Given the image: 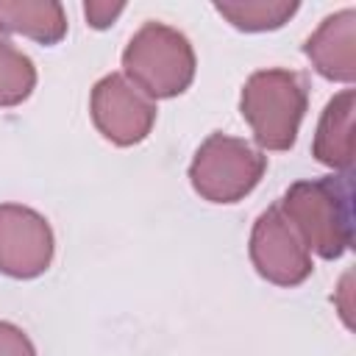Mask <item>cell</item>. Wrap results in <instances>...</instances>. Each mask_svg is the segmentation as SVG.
I'll use <instances>...</instances> for the list:
<instances>
[{"label":"cell","mask_w":356,"mask_h":356,"mask_svg":"<svg viewBox=\"0 0 356 356\" xmlns=\"http://www.w3.org/2000/svg\"><path fill=\"white\" fill-rule=\"evenodd\" d=\"M353 111L356 89H342L325 103L314 131L312 156L334 172H350L353 167Z\"/></svg>","instance_id":"9"},{"label":"cell","mask_w":356,"mask_h":356,"mask_svg":"<svg viewBox=\"0 0 356 356\" xmlns=\"http://www.w3.org/2000/svg\"><path fill=\"white\" fill-rule=\"evenodd\" d=\"M300 3L298 0H220L214 3V11L228 19L236 31L245 33H264L284 28L295 14Z\"/></svg>","instance_id":"11"},{"label":"cell","mask_w":356,"mask_h":356,"mask_svg":"<svg viewBox=\"0 0 356 356\" xmlns=\"http://www.w3.org/2000/svg\"><path fill=\"white\" fill-rule=\"evenodd\" d=\"M56 256L50 222L31 206L0 203V273L31 281L47 273Z\"/></svg>","instance_id":"7"},{"label":"cell","mask_w":356,"mask_h":356,"mask_svg":"<svg viewBox=\"0 0 356 356\" xmlns=\"http://www.w3.org/2000/svg\"><path fill=\"white\" fill-rule=\"evenodd\" d=\"M195 47L172 25L145 22L122 50V75L145 97L170 100L189 89L195 81Z\"/></svg>","instance_id":"3"},{"label":"cell","mask_w":356,"mask_h":356,"mask_svg":"<svg viewBox=\"0 0 356 356\" xmlns=\"http://www.w3.org/2000/svg\"><path fill=\"white\" fill-rule=\"evenodd\" d=\"M248 253L256 273L275 286H298L314 270L306 242L292 228V222L281 214L278 203L267 206L256 217L250 228Z\"/></svg>","instance_id":"5"},{"label":"cell","mask_w":356,"mask_h":356,"mask_svg":"<svg viewBox=\"0 0 356 356\" xmlns=\"http://www.w3.org/2000/svg\"><path fill=\"white\" fill-rule=\"evenodd\" d=\"M36 89V67L31 56L0 33V108H14Z\"/></svg>","instance_id":"12"},{"label":"cell","mask_w":356,"mask_h":356,"mask_svg":"<svg viewBox=\"0 0 356 356\" xmlns=\"http://www.w3.org/2000/svg\"><path fill=\"white\" fill-rule=\"evenodd\" d=\"M267 156L239 136L209 134L192 156L189 184L209 203H239L264 178Z\"/></svg>","instance_id":"4"},{"label":"cell","mask_w":356,"mask_h":356,"mask_svg":"<svg viewBox=\"0 0 356 356\" xmlns=\"http://www.w3.org/2000/svg\"><path fill=\"white\" fill-rule=\"evenodd\" d=\"M0 356H36V348L19 325L0 320Z\"/></svg>","instance_id":"13"},{"label":"cell","mask_w":356,"mask_h":356,"mask_svg":"<svg viewBox=\"0 0 356 356\" xmlns=\"http://www.w3.org/2000/svg\"><path fill=\"white\" fill-rule=\"evenodd\" d=\"M281 214L320 259H339L353 245V175L334 172L289 184L278 200Z\"/></svg>","instance_id":"1"},{"label":"cell","mask_w":356,"mask_h":356,"mask_svg":"<svg viewBox=\"0 0 356 356\" xmlns=\"http://www.w3.org/2000/svg\"><path fill=\"white\" fill-rule=\"evenodd\" d=\"M303 53L325 81L350 86L356 81V11L328 14L306 39Z\"/></svg>","instance_id":"8"},{"label":"cell","mask_w":356,"mask_h":356,"mask_svg":"<svg viewBox=\"0 0 356 356\" xmlns=\"http://www.w3.org/2000/svg\"><path fill=\"white\" fill-rule=\"evenodd\" d=\"M89 117L103 139L117 147H131L147 139L156 125V103L145 97L125 75H103L89 95Z\"/></svg>","instance_id":"6"},{"label":"cell","mask_w":356,"mask_h":356,"mask_svg":"<svg viewBox=\"0 0 356 356\" xmlns=\"http://www.w3.org/2000/svg\"><path fill=\"white\" fill-rule=\"evenodd\" d=\"M0 33H19L39 44L67 36V14L58 0H0Z\"/></svg>","instance_id":"10"},{"label":"cell","mask_w":356,"mask_h":356,"mask_svg":"<svg viewBox=\"0 0 356 356\" xmlns=\"http://www.w3.org/2000/svg\"><path fill=\"white\" fill-rule=\"evenodd\" d=\"M122 11H125V3H108V0H86V3H83L86 22H89L95 31L108 28Z\"/></svg>","instance_id":"14"},{"label":"cell","mask_w":356,"mask_h":356,"mask_svg":"<svg viewBox=\"0 0 356 356\" xmlns=\"http://www.w3.org/2000/svg\"><path fill=\"white\" fill-rule=\"evenodd\" d=\"M309 108L306 81L295 70L270 67L253 72L239 92V114L261 150H289Z\"/></svg>","instance_id":"2"}]
</instances>
